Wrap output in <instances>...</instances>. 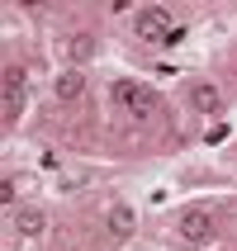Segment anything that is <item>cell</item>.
Wrapping results in <instances>:
<instances>
[{
  "label": "cell",
  "instance_id": "obj_1",
  "mask_svg": "<svg viewBox=\"0 0 237 251\" xmlns=\"http://www.w3.org/2000/svg\"><path fill=\"white\" fill-rule=\"evenodd\" d=\"M176 28H181V24H171V14L157 10V5L138 10V19H133V33H138L142 43H171V38H176Z\"/></svg>",
  "mask_w": 237,
  "mask_h": 251
},
{
  "label": "cell",
  "instance_id": "obj_2",
  "mask_svg": "<svg viewBox=\"0 0 237 251\" xmlns=\"http://www.w3.org/2000/svg\"><path fill=\"white\" fill-rule=\"evenodd\" d=\"M114 100H119L128 114H138V119H147V114L161 109L157 90H147V85H138V81H119V85H114Z\"/></svg>",
  "mask_w": 237,
  "mask_h": 251
},
{
  "label": "cell",
  "instance_id": "obj_3",
  "mask_svg": "<svg viewBox=\"0 0 237 251\" xmlns=\"http://www.w3.org/2000/svg\"><path fill=\"white\" fill-rule=\"evenodd\" d=\"M181 237L185 242H213V218H209V209H185L181 213Z\"/></svg>",
  "mask_w": 237,
  "mask_h": 251
},
{
  "label": "cell",
  "instance_id": "obj_4",
  "mask_svg": "<svg viewBox=\"0 0 237 251\" xmlns=\"http://www.w3.org/2000/svg\"><path fill=\"white\" fill-rule=\"evenodd\" d=\"M19 109H24V71L5 67V124H14Z\"/></svg>",
  "mask_w": 237,
  "mask_h": 251
},
{
  "label": "cell",
  "instance_id": "obj_5",
  "mask_svg": "<svg viewBox=\"0 0 237 251\" xmlns=\"http://www.w3.org/2000/svg\"><path fill=\"white\" fill-rule=\"evenodd\" d=\"M43 227H48V213L43 209H33V204H28V209H19L14 213V232H19V237H43Z\"/></svg>",
  "mask_w": 237,
  "mask_h": 251
},
{
  "label": "cell",
  "instance_id": "obj_6",
  "mask_svg": "<svg viewBox=\"0 0 237 251\" xmlns=\"http://www.w3.org/2000/svg\"><path fill=\"white\" fill-rule=\"evenodd\" d=\"M190 104H195L199 114H218V109H223V95H218V85L195 81V85H190Z\"/></svg>",
  "mask_w": 237,
  "mask_h": 251
},
{
  "label": "cell",
  "instance_id": "obj_7",
  "mask_svg": "<svg viewBox=\"0 0 237 251\" xmlns=\"http://www.w3.org/2000/svg\"><path fill=\"white\" fill-rule=\"evenodd\" d=\"M81 90H85V76H81L76 67L62 71V76L53 81V95H57V100H81Z\"/></svg>",
  "mask_w": 237,
  "mask_h": 251
},
{
  "label": "cell",
  "instance_id": "obj_8",
  "mask_svg": "<svg viewBox=\"0 0 237 251\" xmlns=\"http://www.w3.org/2000/svg\"><path fill=\"white\" fill-rule=\"evenodd\" d=\"M133 227H138L133 209H128V204H114V209H109V232H114V237H133Z\"/></svg>",
  "mask_w": 237,
  "mask_h": 251
},
{
  "label": "cell",
  "instance_id": "obj_9",
  "mask_svg": "<svg viewBox=\"0 0 237 251\" xmlns=\"http://www.w3.org/2000/svg\"><path fill=\"white\" fill-rule=\"evenodd\" d=\"M67 52L76 57V62H90V57H95V38H90V33H71Z\"/></svg>",
  "mask_w": 237,
  "mask_h": 251
},
{
  "label": "cell",
  "instance_id": "obj_10",
  "mask_svg": "<svg viewBox=\"0 0 237 251\" xmlns=\"http://www.w3.org/2000/svg\"><path fill=\"white\" fill-rule=\"evenodd\" d=\"M14 195H19V180H14V176H5V185H0V199H5V204H14Z\"/></svg>",
  "mask_w": 237,
  "mask_h": 251
},
{
  "label": "cell",
  "instance_id": "obj_11",
  "mask_svg": "<svg viewBox=\"0 0 237 251\" xmlns=\"http://www.w3.org/2000/svg\"><path fill=\"white\" fill-rule=\"evenodd\" d=\"M85 185V171H76V176H67V180H62V190H81Z\"/></svg>",
  "mask_w": 237,
  "mask_h": 251
}]
</instances>
